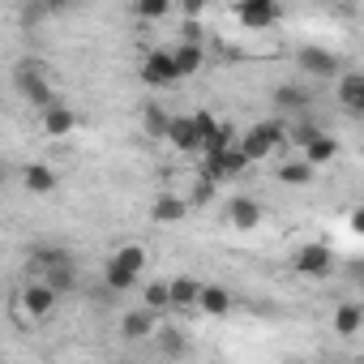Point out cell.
<instances>
[{"mask_svg":"<svg viewBox=\"0 0 364 364\" xmlns=\"http://www.w3.org/2000/svg\"><path fill=\"white\" fill-rule=\"evenodd\" d=\"M18 90L39 107V116H43L48 107H56V103H60V99H56V90L43 82V65H35V60H26V65L18 69Z\"/></svg>","mask_w":364,"mask_h":364,"instance_id":"6da1fadb","label":"cell"},{"mask_svg":"<svg viewBox=\"0 0 364 364\" xmlns=\"http://www.w3.org/2000/svg\"><path fill=\"white\" fill-rule=\"evenodd\" d=\"M283 141V124H274V120H262V124H253L245 137H240V150L249 154V163H262L266 154H274V146Z\"/></svg>","mask_w":364,"mask_h":364,"instance_id":"7a4b0ae2","label":"cell"},{"mask_svg":"<svg viewBox=\"0 0 364 364\" xmlns=\"http://www.w3.org/2000/svg\"><path fill=\"white\" fill-rule=\"evenodd\" d=\"M232 14H236V22L245 31H266V26L279 22V5H274V0H240Z\"/></svg>","mask_w":364,"mask_h":364,"instance_id":"3957f363","label":"cell"},{"mask_svg":"<svg viewBox=\"0 0 364 364\" xmlns=\"http://www.w3.org/2000/svg\"><path fill=\"white\" fill-rule=\"evenodd\" d=\"M141 82H146V86H154V90H163V86H176V82H180L176 60H171V48H167V52H150V56L141 60Z\"/></svg>","mask_w":364,"mask_h":364,"instance_id":"277c9868","label":"cell"},{"mask_svg":"<svg viewBox=\"0 0 364 364\" xmlns=\"http://www.w3.org/2000/svg\"><path fill=\"white\" fill-rule=\"evenodd\" d=\"M330 270H334V253H330L326 245L309 240V245L296 253V274H304V279H326Z\"/></svg>","mask_w":364,"mask_h":364,"instance_id":"5b68a950","label":"cell"},{"mask_svg":"<svg viewBox=\"0 0 364 364\" xmlns=\"http://www.w3.org/2000/svg\"><path fill=\"white\" fill-rule=\"evenodd\" d=\"M52 309H56V291H52V287H48L43 279H35V283H26V291H22V313L39 321V317H48Z\"/></svg>","mask_w":364,"mask_h":364,"instance_id":"8992f818","label":"cell"},{"mask_svg":"<svg viewBox=\"0 0 364 364\" xmlns=\"http://www.w3.org/2000/svg\"><path fill=\"white\" fill-rule=\"evenodd\" d=\"M167 141H171L176 150H202V133H198L193 116H171V124H167Z\"/></svg>","mask_w":364,"mask_h":364,"instance_id":"52a82bcc","label":"cell"},{"mask_svg":"<svg viewBox=\"0 0 364 364\" xmlns=\"http://www.w3.org/2000/svg\"><path fill=\"white\" fill-rule=\"evenodd\" d=\"M300 69H309L313 77H334V73H338V56L309 43V48H300Z\"/></svg>","mask_w":364,"mask_h":364,"instance_id":"ba28073f","label":"cell"},{"mask_svg":"<svg viewBox=\"0 0 364 364\" xmlns=\"http://www.w3.org/2000/svg\"><path fill=\"white\" fill-rule=\"evenodd\" d=\"M39 124H43L48 137H69V133L77 129V116H73L69 103H56V107H48V112L39 116Z\"/></svg>","mask_w":364,"mask_h":364,"instance_id":"9c48e42d","label":"cell"},{"mask_svg":"<svg viewBox=\"0 0 364 364\" xmlns=\"http://www.w3.org/2000/svg\"><path fill=\"white\" fill-rule=\"evenodd\" d=\"M338 103L351 116H364V73H343L338 77Z\"/></svg>","mask_w":364,"mask_h":364,"instance_id":"30bf717a","label":"cell"},{"mask_svg":"<svg viewBox=\"0 0 364 364\" xmlns=\"http://www.w3.org/2000/svg\"><path fill=\"white\" fill-rule=\"evenodd\" d=\"M171 60H176V73H180V77H193V73L206 65V48H202V43H176V48H171Z\"/></svg>","mask_w":364,"mask_h":364,"instance_id":"8fae6325","label":"cell"},{"mask_svg":"<svg viewBox=\"0 0 364 364\" xmlns=\"http://www.w3.org/2000/svg\"><path fill=\"white\" fill-rule=\"evenodd\" d=\"M228 219H232V228L253 232V228L262 223V202H257V198H236V202L228 206Z\"/></svg>","mask_w":364,"mask_h":364,"instance_id":"7c38bea8","label":"cell"},{"mask_svg":"<svg viewBox=\"0 0 364 364\" xmlns=\"http://www.w3.org/2000/svg\"><path fill=\"white\" fill-rule=\"evenodd\" d=\"M185 215H189V198H176V193H159V202L150 206L154 223H180Z\"/></svg>","mask_w":364,"mask_h":364,"instance_id":"4fadbf2b","label":"cell"},{"mask_svg":"<svg viewBox=\"0 0 364 364\" xmlns=\"http://www.w3.org/2000/svg\"><path fill=\"white\" fill-rule=\"evenodd\" d=\"M120 334L124 338H150L154 334V313L150 309H129L120 317Z\"/></svg>","mask_w":364,"mask_h":364,"instance_id":"5bb4252c","label":"cell"},{"mask_svg":"<svg viewBox=\"0 0 364 364\" xmlns=\"http://www.w3.org/2000/svg\"><path fill=\"white\" fill-rule=\"evenodd\" d=\"M198 309L210 313V317H223V313L232 309V291L219 287V283H202V300H198Z\"/></svg>","mask_w":364,"mask_h":364,"instance_id":"9a60e30c","label":"cell"},{"mask_svg":"<svg viewBox=\"0 0 364 364\" xmlns=\"http://www.w3.org/2000/svg\"><path fill=\"white\" fill-rule=\"evenodd\" d=\"M330 326H334V334H343V338L360 334V326H364V304H338Z\"/></svg>","mask_w":364,"mask_h":364,"instance_id":"2e32d148","label":"cell"},{"mask_svg":"<svg viewBox=\"0 0 364 364\" xmlns=\"http://www.w3.org/2000/svg\"><path fill=\"white\" fill-rule=\"evenodd\" d=\"M22 185H26L31 193H39V198H43V193H52V189H56V171H52L48 163H31V167L22 171Z\"/></svg>","mask_w":364,"mask_h":364,"instance_id":"e0dca14e","label":"cell"},{"mask_svg":"<svg viewBox=\"0 0 364 364\" xmlns=\"http://www.w3.org/2000/svg\"><path fill=\"white\" fill-rule=\"evenodd\" d=\"M198 300H202V283L198 279H171V309H198Z\"/></svg>","mask_w":364,"mask_h":364,"instance_id":"ac0fdd59","label":"cell"},{"mask_svg":"<svg viewBox=\"0 0 364 364\" xmlns=\"http://www.w3.org/2000/svg\"><path fill=\"white\" fill-rule=\"evenodd\" d=\"M334 154H338V141H334L330 133H317V137L304 146V163H309V167H326Z\"/></svg>","mask_w":364,"mask_h":364,"instance_id":"d6986e66","label":"cell"},{"mask_svg":"<svg viewBox=\"0 0 364 364\" xmlns=\"http://www.w3.org/2000/svg\"><path fill=\"white\" fill-rule=\"evenodd\" d=\"M107 262H116L124 274H133V279H137V274L146 270V249H141V245H120V249H116Z\"/></svg>","mask_w":364,"mask_h":364,"instance_id":"ffe728a7","label":"cell"},{"mask_svg":"<svg viewBox=\"0 0 364 364\" xmlns=\"http://www.w3.org/2000/svg\"><path fill=\"white\" fill-rule=\"evenodd\" d=\"M141 309H150V313L171 309V283H146V291H141Z\"/></svg>","mask_w":364,"mask_h":364,"instance_id":"44dd1931","label":"cell"},{"mask_svg":"<svg viewBox=\"0 0 364 364\" xmlns=\"http://www.w3.org/2000/svg\"><path fill=\"white\" fill-rule=\"evenodd\" d=\"M43 283L60 296V291H73V283H77V274H73V262H60V266H52L48 274H43Z\"/></svg>","mask_w":364,"mask_h":364,"instance_id":"7402d4cb","label":"cell"},{"mask_svg":"<svg viewBox=\"0 0 364 364\" xmlns=\"http://www.w3.org/2000/svg\"><path fill=\"white\" fill-rule=\"evenodd\" d=\"M279 180H283V185H309V180H313V167H309L304 159H291V163L279 167Z\"/></svg>","mask_w":364,"mask_h":364,"instance_id":"603a6c76","label":"cell"},{"mask_svg":"<svg viewBox=\"0 0 364 364\" xmlns=\"http://www.w3.org/2000/svg\"><path fill=\"white\" fill-rule=\"evenodd\" d=\"M103 283H107V291H133V287H137V279L124 274L116 262H103Z\"/></svg>","mask_w":364,"mask_h":364,"instance_id":"cb8c5ba5","label":"cell"},{"mask_svg":"<svg viewBox=\"0 0 364 364\" xmlns=\"http://www.w3.org/2000/svg\"><path fill=\"white\" fill-rule=\"evenodd\" d=\"M304 103H309V95H304L300 86H274V107L296 112V107H304Z\"/></svg>","mask_w":364,"mask_h":364,"instance_id":"d4e9b609","label":"cell"},{"mask_svg":"<svg viewBox=\"0 0 364 364\" xmlns=\"http://www.w3.org/2000/svg\"><path fill=\"white\" fill-rule=\"evenodd\" d=\"M167 14H171L167 0H137V5H133V18H141V22H159Z\"/></svg>","mask_w":364,"mask_h":364,"instance_id":"484cf974","label":"cell"},{"mask_svg":"<svg viewBox=\"0 0 364 364\" xmlns=\"http://www.w3.org/2000/svg\"><path fill=\"white\" fill-rule=\"evenodd\" d=\"M219 163H223V176H240V171H249L253 163H249V154L240 150V146H232L228 154H219Z\"/></svg>","mask_w":364,"mask_h":364,"instance_id":"4316f807","label":"cell"},{"mask_svg":"<svg viewBox=\"0 0 364 364\" xmlns=\"http://www.w3.org/2000/svg\"><path fill=\"white\" fill-rule=\"evenodd\" d=\"M159 351L171 355V360H180V355H185V334H180V330H163L159 334Z\"/></svg>","mask_w":364,"mask_h":364,"instance_id":"83f0119b","label":"cell"},{"mask_svg":"<svg viewBox=\"0 0 364 364\" xmlns=\"http://www.w3.org/2000/svg\"><path fill=\"white\" fill-rule=\"evenodd\" d=\"M167 124H171V116L150 103V107H146V129H150V137H167Z\"/></svg>","mask_w":364,"mask_h":364,"instance_id":"f1b7e54d","label":"cell"},{"mask_svg":"<svg viewBox=\"0 0 364 364\" xmlns=\"http://www.w3.org/2000/svg\"><path fill=\"white\" fill-rule=\"evenodd\" d=\"M210 198H215V185L198 176V185H193V193H189V210H193V206H206Z\"/></svg>","mask_w":364,"mask_h":364,"instance_id":"f546056e","label":"cell"},{"mask_svg":"<svg viewBox=\"0 0 364 364\" xmlns=\"http://www.w3.org/2000/svg\"><path fill=\"white\" fill-rule=\"evenodd\" d=\"M193 124H198V133H202V146L215 137V129H219V120L210 116V112H193Z\"/></svg>","mask_w":364,"mask_h":364,"instance_id":"4dcf8cb0","label":"cell"},{"mask_svg":"<svg viewBox=\"0 0 364 364\" xmlns=\"http://www.w3.org/2000/svg\"><path fill=\"white\" fill-rule=\"evenodd\" d=\"M317 133H321V129H313V124H300V129H296V137H291V141H296V146H300V150H304V146H309V141H313V137H317Z\"/></svg>","mask_w":364,"mask_h":364,"instance_id":"1f68e13d","label":"cell"},{"mask_svg":"<svg viewBox=\"0 0 364 364\" xmlns=\"http://www.w3.org/2000/svg\"><path fill=\"white\" fill-rule=\"evenodd\" d=\"M206 14V5H202V0H185V18L193 22V18H202Z\"/></svg>","mask_w":364,"mask_h":364,"instance_id":"d6a6232c","label":"cell"},{"mask_svg":"<svg viewBox=\"0 0 364 364\" xmlns=\"http://www.w3.org/2000/svg\"><path fill=\"white\" fill-rule=\"evenodd\" d=\"M351 232H355V236H364V206H355V210H351Z\"/></svg>","mask_w":364,"mask_h":364,"instance_id":"836d02e7","label":"cell"},{"mask_svg":"<svg viewBox=\"0 0 364 364\" xmlns=\"http://www.w3.org/2000/svg\"><path fill=\"white\" fill-rule=\"evenodd\" d=\"M360 291H364V279H360Z\"/></svg>","mask_w":364,"mask_h":364,"instance_id":"e575fe53","label":"cell"},{"mask_svg":"<svg viewBox=\"0 0 364 364\" xmlns=\"http://www.w3.org/2000/svg\"><path fill=\"white\" fill-rule=\"evenodd\" d=\"M116 364H124V360H116Z\"/></svg>","mask_w":364,"mask_h":364,"instance_id":"d590c367","label":"cell"}]
</instances>
